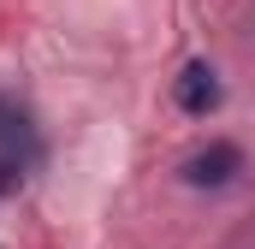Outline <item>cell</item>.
<instances>
[{
	"instance_id": "cell-1",
	"label": "cell",
	"mask_w": 255,
	"mask_h": 249,
	"mask_svg": "<svg viewBox=\"0 0 255 249\" xmlns=\"http://www.w3.org/2000/svg\"><path fill=\"white\" fill-rule=\"evenodd\" d=\"M238 166H244L238 142H208L202 154L184 160V178H190L196 190H220V184H232V178H238Z\"/></svg>"
},
{
	"instance_id": "cell-2",
	"label": "cell",
	"mask_w": 255,
	"mask_h": 249,
	"mask_svg": "<svg viewBox=\"0 0 255 249\" xmlns=\"http://www.w3.org/2000/svg\"><path fill=\"white\" fill-rule=\"evenodd\" d=\"M220 101V83H214V65H184V77H178V107L184 113H208Z\"/></svg>"
},
{
	"instance_id": "cell-3",
	"label": "cell",
	"mask_w": 255,
	"mask_h": 249,
	"mask_svg": "<svg viewBox=\"0 0 255 249\" xmlns=\"http://www.w3.org/2000/svg\"><path fill=\"white\" fill-rule=\"evenodd\" d=\"M24 154H30V119L12 101H0V160L24 172Z\"/></svg>"
}]
</instances>
